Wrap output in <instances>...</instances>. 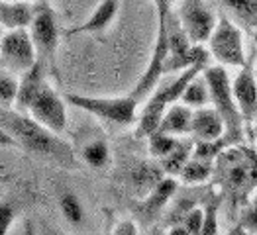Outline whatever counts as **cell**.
<instances>
[{
  "instance_id": "obj_1",
  "label": "cell",
  "mask_w": 257,
  "mask_h": 235,
  "mask_svg": "<svg viewBox=\"0 0 257 235\" xmlns=\"http://www.w3.org/2000/svg\"><path fill=\"white\" fill-rule=\"evenodd\" d=\"M0 126L16 139V145L28 153L61 157L69 149L57 137V133L47 129L32 116H24L20 110H0Z\"/></svg>"
},
{
  "instance_id": "obj_2",
  "label": "cell",
  "mask_w": 257,
  "mask_h": 235,
  "mask_svg": "<svg viewBox=\"0 0 257 235\" xmlns=\"http://www.w3.org/2000/svg\"><path fill=\"white\" fill-rule=\"evenodd\" d=\"M202 75L208 83L210 102L224 120V126H226L224 141H226V145L228 147L239 145L241 137H243V122L245 120H243V116H241V112L236 104L228 71L224 69V65H216V67H204Z\"/></svg>"
},
{
  "instance_id": "obj_3",
  "label": "cell",
  "mask_w": 257,
  "mask_h": 235,
  "mask_svg": "<svg viewBox=\"0 0 257 235\" xmlns=\"http://www.w3.org/2000/svg\"><path fill=\"white\" fill-rule=\"evenodd\" d=\"M204 67L206 65H193V67L181 71V75L173 83H169V85L165 86H159L151 94L148 104L144 106L142 114L138 116V122H136V137L138 139H144V137L148 139V135L157 129L161 118H163V114H165V110L171 106V104L181 100V94H183L185 86L189 85L196 75H200L204 71Z\"/></svg>"
},
{
  "instance_id": "obj_4",
  "label": "cell",
  "mask_w": 257,
  "mask_h": 235,
  "mask_svg": "<svg viewBox=\"0 0 257 235\" xmlns=\"http://www.w3.org/2000/svg\"><path fill=\"white\" fill-rule=\"evenodd\" d=\"M65 100L75 108H81L88 114L104 120L114 126H132L138 122V104L140 100L128 96H116V98H98V96H85V94H67Z\"/></svg>"
},
{
  "instance_id": "obj_5",
  "label": "cell",
  "mask_w": 257,
  "mask_h": 235,
  "mask_svg": "<svg viewBox=\"0 0 257 235\" xmlns=\"http://www.w3.org/2000/svg\"><path fill=\"white\" fill-rule=\"evenodd\" d=\"M208 51L216 59L218 65L224 67H243L247 63L245 51H243V36L241 30L226 16H220L214 32L208 40Z\"/></svg>"
},
{
  "instance_id": "obj_6",
  "label": "cell",
  "mask_w": 257,
  "mask_h": 235,
  "mask_svg": "<svg viewBox=\"0 0 257 235\" xmlns=\"http://www.w3.org/2000/svg\"><path fill=\"white\" fill-rule=\"evenodd\" d=\"M30 34H32V40L36 43L38 57L51 71H55L57 69L55 55H57V47H59V26H57L55 12L49 6V2L38 4L34 20L30 24Z\"/></svg>"
},
{
  "instance_id": "obj_7",
  "label": "cell",
  "mask_w": 257,
  "mask_h": 235,
  "mask_svg": "<svg viewBox=\"0 0 257 235\" xmlns=\"http://www.w3.org/2000/svg\"><path fill=\"white\" fill-rule=\"evenodd\" d=\"M38 49L32 40L30 28H14L2 36L0 42V61L8 71L24 75L38 61Z\"/></svg>"
},
{
  "instance_id": "obj_8",
  "label": "cell",
  "mask_w": 257,
  "mask_h": 235,
  "mask_svg": "<svg viewBox=\"0 0 257 235\" xmlns=\"http://www.w3.org/2000/svg\"><path fill=\"white\" fill-rule=\"evenodd\" d=\"M177 20L193 43H208L218 16L204 0H179Z\"/></svg>"
},
{
  "instance_id": "obj_9",
  "label": "cell",
  "mask_w": 257,
  "mask_h": 235,
  "mask_svg": "<svg viewBox=\"0 0 257 235\" xmlns=\"http://www.w3.org/2000/svg\"><path fill=\"white\" fill-rule=\"evenodd\" d=\"M65 98L57 94V90L49 85L47 81L43 83L40 92L36 94V98L32 100V104L28 108V114L43 124L47 129H51L53 133L61 135L67 128V108H65Z\"/></svg>"
},
{
  "instance_id": "obj_10",
  "label": "cell",
  "mask_w": 257,
  "mask_h": 235,
  "mask_svg": "<svg viewBox=\"0 0 257 235\" xmlns=\"http://www.w3.org/2000/svg\"><path fill=\"white\" fill-rule=\"evenodd\" d=\"M232 90L243 120L253 124L257 120V75L249 61L239 67V73L232 81Z\"/></svg>"
},
{
  "instance_id": "obj_11",
  "label": "cell",
  "mask_w": 257,
  "mask_h": 235,
  "mask_svg": "<svg viewBox=\"0 0 257 235\" xmlns=\"http://www.w3.org/2000/svg\"><path fill=\"white\" fill-rule=\"evenodd\" d=\"M177 176H169L165 174L150 194L144 196V200L140 202V208H138V215L142 217V221L150 223L153 217H157V214L165 208V204L171 200V196L177 190Z\"/></svg>"
},
{
  "instance_id": "obj_12",
  "label": "cell",
  "mask_w": 257,
  "mask_h": 235,
  "mask_svg": "<svg viewBox=\"0 0 257 235\" xmlns=\"http://www.w3.org/2000/svg\"><path fill=\"white\" fill-rule=\"evenodd\" d=\"M191 133L198 141H216V139L224 137L226 126H224V120H222V116L218 114V110L214 106H202L196 108L193 112Z\"/></svg>"
},
{
  "instance_id": "obj_13",
  "label": "cell",
  "mask_w": 257,
  "mask_h": 235,
  "mask_svg": "<svg viewBox=\"0 0 257 235\" xmlns=\"http://www.w3.org/2000/svg\"><path fill=\"white\" fill-rule=\"evenodd\" d=\"M45 71L47 65L42 59H38L32 69H28L20 79V86H18V94H16V108L20 112H28V108L32 104V100L36 98V94L40 92V88L45 83Z\"/></svg>"
},
{
  "instance_id": "obj_14",
  "label": "cell",
  "mask_w": 257,
  "mask_h": 235,
  "mask_svg": "<svg viewBox=\"0 0 257 235\" xmlns=\"http://www.w3.org/2000/svg\"><path fill=\"white\" fill-rule=\"evenodd\" d=\"M38 4L40 2H28V0H10V2L0 0V24L8 30L30 28Z\"/></svg>"
},
{
  "instance_id": "obj_15",
  "label": "cell",
  "mask_w": 257,
  "mask_h": 235,
  "mask_svg": "<svg viewBox=\"0 0 257 235\" xmlns=\"http://www.w3.org/2000/svg\"><path fill=\"white\" fill-rule=\"evenodd\" d=\"M120 8V0H100L90 18L85 20L81 26L73 28L67 32V36H77V34H100L104 32L108 26L114 22L116 14Z\"/></svg>"
},
{
  "instance_id": "obj_16",
  "label": "cell",
  "mask_w": 257,
  "mask_h": 235,
  "mask_svg": "<svg viewBox=\"0 0 257 235\" xmlns=\"http://www.w3.org/2000/svg\"><path fill=\"white\" fill-rule=\"evenodd\" d=\"M191 126H193V108L183 102L181 104L175 102L165 110L157 129L171 135H187L191 133Z\"/></svg>"
},
{
  "instance_id": "obj_17",
  "label": "cell",
  "mask_w": 257,
  "mask_h": 235,
  "mask_svg": "<svg viewBox=\"0 0 257 235\" xmlns=\"http://www.w3.org/2000/svg\"><path fill=\"white\" fill-rule=\"evenodd\" d=\"M163 176H165L163 169L161 167H153L150 163H140L136 169H132V172H130V180H132L134 188L142 196L150 194Z\"/></svg>"
},
{
  "instance_id": "obj_18",
  "label": "cell",
  "mask_w": 257,
  "mask_h": 235,
  "mask_svg": "<svg viewBox=\"0 0 257 235\" xmlns=\"http://www.w3.org/2000/svg\"><path fill=\"white\" fill-rule=\"evenodd\" d=\"M194 143L193 141H179L177 147L163 159H159V167L163 169L165 174L169 176H179L181 171L185 169V165L189 163V159L193 157Z\"/></svg>"
},
{
  "instance_id": "obj_19",
  "label": "cell",
  "mask_w": 257,
  "mask_h": 235,
  "mask_svg": "<svg viewBox=\"0 0 257 235\" xmlns=\"http://www.w3.org/2000/svg\"><path fill=\"white\" fill-rule=\"evenodd\" d=\"M183 104L191 108H202L210 102V90H208V83L204 79V75H196L189 85L185 86L183 94H181V100Z\"/></svg>"
},
{
  "instance_id": "obj_20",
  "label": "cell",
  "mask_w": 257,
  "mask_h": 235,
  "mask_svg": "<svg viewBox=\"0 0 257 235\" xmlns=\"http://www.w3.org/2000/svg\"><path fill=\"white\" fill-rule=\"evenodd\" d=\"M212 172H214V165L210 159L191 157L189 163L185 165V169L179 174V178L187 184H198V182H204L206 178H210Z\"/></svg>"
},
{
  "instance_id": "obj_21",
  "label": "cell",
  "mask_w": 257,
  "mask_h": 235,
  "mask_svg": "<svg viewBox=\"0 0 257 235\" xmlns=\"http://www.w3.org/2000/svg\"><path fill=\"white\" fill-rule=\"evenodd\" d=\"M81 159L92 169H104L110 163V147L104 139H94L81 149Z\"/></svg>"
},
{
  "instance_id": "obj_22",
  "label": "cell",
  "mask_w": 257,
  "mask_h": 235,
  "mask_svg": "<svg viewBox=\"0 0 257 235\" xmlns=\"http://www.w3.org/2000/svg\"><path fill=\"white\" fill-rule=\"evenodd\" d=\"M177 143H179L177 135L159 131V129H155L153 133L148 135V147H150L151 157H155V159L167 157V155L177 147Z\"/></svg>"
},
{
  "instance_id": "obj_23",
  "label": "cell",
  "mask_w": 257,
  "mask_h": 235,
  "mask_svg": "<svg viewBox=\"0 0 257 235\" xmlns=\"http://www.w3.org/2000/svg\"><path fill=\"white\" fill-rule=\"evenodd\" d=\"M249 28H257V0H220Z\"/></svg>"
},
{
  "instance_id": "obj_24",
  "label": "cell",
  "mask_w": 257,
  "mask_h": 235,
  "mask_svg": "<svg viewBox=\"0 0 257 235\" xmlns=\"http://www.w3.org/2000/svg\"><path fill=\"white\" fill-rule=\"evenodd\" d=\"M59 208H61L63 217L71 223V225H81V223H83V219H85V210H83L81 200H79L73 192L61 194Z\"/></svg>"
},
{
  "instance_id": "obj_25",
  "label": "cell",
  "mask_w": 257,
  "mask_h": 235,
  "mask_svg": "<svg viewBox=\"0 0 257 235\" xmlns=\"http://www.w3.org/2000/svg\"><path fill=\"white\" fill-rule=\"evenodd\" d=\"M18 86L20 81H16L12 75L0 71V102L10 106L16 102V94H18Z\"/></svg>"
},
{
  "instance_id": "obj_26",
  "label": "cell",
  "mask_w": 257,
  "mask_h": 235,
  "mask_svg": "<svg viewBox=\"0 0 257 235\" xmlns=\"http://www.w3.org/2000/svg\"><path fill=\"white\" fill-rule=\"evenodd\" d=\"M218 208H220V198L214 196L206 202L204 208V225H202V235H216L218 233Z\"/></svg>"
},
{
  "instance_id": "obj_27",
  "label": "cell",
  "mask_w": 257,
  "mask_h": 235,
  "mask_svg": "<svg viewBox=\"0 0 257 235\" xmlns=\"http://www.w3.org/2000/svg\"><path fill=\"white\" fill-rule=\"evenodd\" d=\"M187 229H189V233L191 235H202V225H204V210L202 208H191L185 217H183V221H181Z\"/></svg>"
},
{
  "instance_id": "obj_28",
  "label": "cell",
  "mask_w": 257,
  "mask_h": 235,
  "mask_svg": "<svg viewBox=\"0 0 257 235\" xmlns=\"http://www.w3.org/2000/svg\"><path fill=\"white\" fill-rule=\"evenodd\" d=\"M18 215V210L10 202H0V235L10 233V227Z\"/></svg>"
},
{
  "instance_id": "obj_29",
  "label": "cell",
  "mask_w": 257,
  "mask_h": 235,
  "mask_svg": "<svg viewBox=\"0 0 257 235\" xmlns=\"http://www.w3.org/2000/svg\"><path fill=\"white\" fill-rule=\"evenodd\" d=\"M239 223L245 227L247 233H257V204H251L245 210H241Z\"/></svg>"
},
{
  "instance_id": "obj_30",
  "label": "cell",
  "mask_w": 257,
  "mask_h": 235,
  "mask_svg": "<svg viewBox=\"0 0 257 235\" xmlns=\"http://www.w3.org/2000/svg\"><path fill=\"white\" fill-rule=\"evenodd\" d=\"M140 229H138V225L134 223V221H130V219H126V221H120V223H116V227L112 229V233L116 235H122V233H138Z\"/></svg>"
},
{
  "instance_id": "obj_31",
  "label": "cell",
  "mask_w": 257,
  "mask_h": 235,
  "mask_svg": "<svg viewBox=\"0 0 257 235\" xmlns=\"http://www.w3.org/2000/svg\"><path fill=\"white\" fill-rule=\"evenodd\" d=\"M14 145H16V139L6 129L0 128V147H14Z\"/></svg>"
},
{
  "instance_id": "obj_32",
  "label": "cell",
  "mask_w": 257,
  "mask_h": 235,
  "mask_svg": "<svg viewBox=\"0 0 257 235\" xmlns=\"http://www.w3.org/2000/svg\"><path fill=\"white\" fill-rule=\"evenodd\" d=\"M173 2H175V0H153L155 8H159V6H173Z\"/></svg>"
},
{
  "instance_id": "obj_33",
  "label": "cell",
  "mask_w": 257,
  "mask_h": 235,
  "mask_svg": "<svg viewBox=\"0 0 257 235\" xmlns=\"http://www.w3.org/2000/svg\"><path fill=\"white\" fill-rule=\"evenodd\" d=\"M251 204H257V184H255V194H253V202Z\"/></svg>"
},
{
  "instance_id": "obj_34",
  "label": "cell",
  "mask_w": 257,
  "mask_h": 235,
  "mask_svg": "<svg viewBox=\"0 0 257 235\" xmlns=\"http://www.w3.org/2000/svg\"><path fill=\"white\" fill-rule=\"evenodd\" d=\"M2 36H4V32H2V24H0V42H2Z\"/></svg>"
},
{
  "instance_id": "obj_35",
  "label": "cell",
  "mask_w": 257,
  "mask_h": 235,
  "mask_svg": "<svg viewBox=\"0 0 257 235\" xmlns=\"http://www.w3.org/2000/svg\"><path fill=\"white\" fill-rule=\"evenodd\" d=\"M28 2H49V0H28Z\"/></svg>"
},
{
  "instance_id": "obj_36",
  "label": "cell",
  "mask_w": 257,
  "mask_h": 235,
  "mask_svg": "<svg viewBox=\"0 0 257 235\" xmlns=\"http://www.w3.org/2000/svg\"><path fill=\"white\" fill-rule=\"evenodd\" d=\"M6 2H10V0H6Z\"/></svg>"
},
{
  "instance_id": "obj_37",
  "label": "cell",
  "mask_w": 257,
  "mask_h": 235,
  "mask_svg": "<svg viewBox=\"0 0 257 235\" xmlns=\"http://www.w3.org/2000/svg\"><path fill=\"white\" fill-rule=\"evenodd\" d=\"M255 75H257V71H255Z\"/></svg>"
}]
</instances>
